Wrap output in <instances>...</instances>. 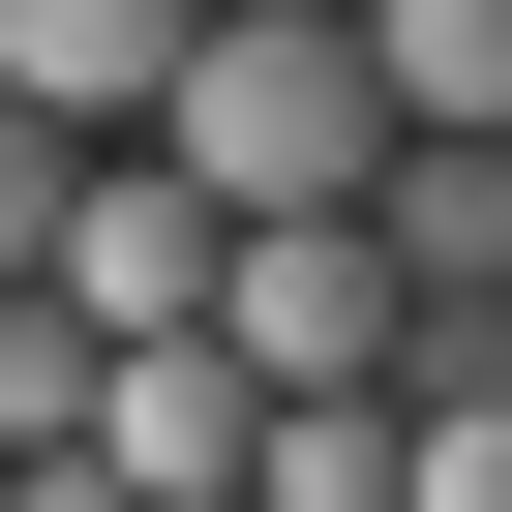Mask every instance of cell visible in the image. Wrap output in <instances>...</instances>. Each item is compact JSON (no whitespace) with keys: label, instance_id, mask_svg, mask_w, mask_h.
<instances>
[{"label":"cell","instance_id":"6da1fadb","mask_svg":"<svg viewBox=\"0 0 512 512\" xmlns=\"http://www.w3.org/2000/svg\"><path fill=\"white\" fill-rule=\"evenodd\" d=\"M151 181H181L211 241H302V211H362V181H392V91H362V31H302V0H211V61L151 91Z\"/></svg>","mask_w":512,"mask_h":512},{"label":"cell","instance_id":"7a4b0ae2","mask_svg":"<svg viewBox=\"0 0 512 512\" xmlns=\"http://www.w3.org/2000/svg\"><path fill=\"white\" fill-rule=\"evenodd\" d=\"M211 362H241V392H392V272H362V211L211 241Z\"/></svg>","mask_w":512,"mask_h":512},{"label":"cell","instance_id":"3957f363","mask_svg":"<svg viewBox=\"0 0 512 512\" xmlns=\"http://www.w3.org/2000/svg\"><path fill=\"white\" fill-rule=\"evenodd\" d=\"M181 61H211V0H0V91H31L61 151H151Z\"/></svg>","mask_w":512,"mask_h":512},{"label":"cell","instance_id":"277c9868","mask_svg":"<svg viewBox=\"0 0 512 512\" xmlns=\"http://www.w3.org/2000/svg\"><path fill=\"white\" fill-rule=\"evenodd\" d=\"M31 302H91V332H211V211L151 181V151H91V211H61V272Z\"/></svg>","mask_w":512,"mask_h":512},{"label":"cell","instance_id":"5b68a950","mask_svg":"<svg viewBox=\"0 0 512 512\" xmlns=\"http://www.w3.org/2000/svg\"><path fill=\"white\" fill-rule=\"evenodd\" d=\"M362 272H392V332L422 302H512V151H392L362 181Z\"/></svg>","mask_w":512,"mask_h":512},{"label":"cell","instance_id":"8992f818","mask_svg":"<svg viewBox=\"0 0 512 512\" xmlns=\"http://www.w3.org/2000/svg\"><path fill=\"white\" fill-rule=\"evenodd\" d=\"M362 91L392 151H512V0H362Z\"/></svg>","mask_w":512,"mask_h":512},{"label":"cell","instance_id":"52a82bcc","mask_svg":"<svg viewBox=\"0 0 512 512\" xmlns=\"http://www.w3.org/2000/svg\"><path fill=\"white\" fill-rule=\"evenodd\" d=\"M241 512H422V422H392V392H272Z\"/></svg>","mask_w":512,"mask_h":512},{"label":"cell","instance_id":"ba28073f","mask_svg":"<svg viewBox=\"0 0 512 512\" xmlns=\"http://www.w3.org/2000/svg\"><path fill=\"white\" fill-rule=\"evenodd\" d=\"M91 392H121V332H91V302H0V482L91 452Z\"/></svg>","mask_w":512,"mask_h":512},{"label":"cell","instance_id":"9c48e42d","mask_svg":"<svg viewBox=\"0 0 512 512\" xmlns=\"http://www.w3.org/2000/svg\"><path fill=\"white\" fill-rule=\"evenodd\" d=\"M61 211H91V151H61L31 91H0V272H61Z\"/></svg>","mask_w":512,"mask_h":512},{"label":"cell","instance_id":"30bf717a","mask_svg":"<svg viewBox=\"0 0 512 512\" xmlns=\"http://www.w3.org/2000/svg\"><path fill=\"white\" fill-rule=\"evenodd\" d=\"M422 422V512H512V392H392Z\"/></svg>","mask_w":512,"mask_h":512},{"label":"cell","instance_id":"8fae6325","mask_svg":"<svg viewBox=\"0 0 512 512\" xmlns=\"http://www.w3.org/2000/svg\"><path fill=\"white\" fill-rule=\"evenodd\" d=\"M302 31H362V0H302Z\"/></svg>","mask_w":512,"mask_h":512},{"label":"cell","instance_id":"7c38bea8","mask_svg":"<svg viewBox=\"0 0 512 512\" xmlns=\"http://www.w3.org/2000/svg\"><path fill=\"white\" fill-rule=\"evenodd\" d=\"M0 302H31V272H0Z\"/></svg>","mask_w":512,"mask_h":512}]
</instances>
